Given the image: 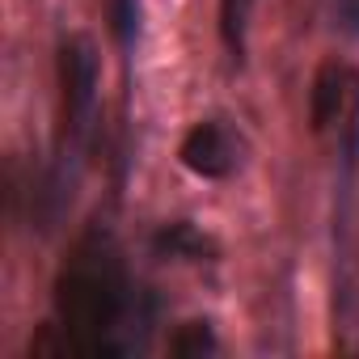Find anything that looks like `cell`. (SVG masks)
Returning a JSON list of instances; mask_svg holds the SVG:
<instances>
[{"mask_svg": "<svg viewBox=\"0 0 359 359\" xmlns=\"http://www.w3.org/2000/svg\"><path fill=\"white\" fill-rule=\"evenodd\" d=\"M212 351H216V334L208 321H187L169 338V355H177V359H203Z\"/></svg>", "mask_w": 359, "mask_h": 359, "instance_id": "52a82bcc", "label": "cell"}, {"mask_svg": "<svg viewBox=\"0 0 359 359\" xmlns=\"http://www.w3.org/2000/svg\"><path fill=\"white\" fill-rule=\"evenodd\" d=\"M355 85H359V81H355L346 68H338V64H325V68L317 72V85H313V127H317V131H325L330 123L342 118L346 93H351Z\"/></svg>", "mask_w": 359, "mask_h": 359, "instance_id": "277c9868", "label": "cell"}, {"mask_svg": "<svg viewBox=\"0 0 359 359\" xmlns=\"http://www.w3.org/2000/svg\"><path fill=\"white\" fill-rule=\"evenodd\" d=\"M258 0H220V39L229 47V55L241 64L245 55V30H250V13Z\"/></svg>", "mask_w": 359, "mask_h": 359, "instance_id": "8992f818", "label": "cell"}, {"mask_svg": "<svg viewBox=\"0 0 359 359\" xmlns=\"http://www.w3.org/2000/svg\"><path fill=\"white\" fill-rule=\"evenodd\" d=\"M177 156L195 177H229L237 165V144L220 123H195L182 148H177Z\"/></svg>", "mask_w": 359, "mask_h": 359, "instance_id": "3957f363", "label": "cell"}, {"mask_svg": "<svg viewBox=\"0 0 359 359\" xmlns=\"http://www.w3.org/2000/svg\"><path fill=\"white\" fill-rule=\"evenodd\" d=\"M152 250H156L161 258H191V262L212 258V241H208L195 224H187V220L161 224V229L152 233Z\"/></svg>", "mask_w": 359, "mask_h": 359, "instance_id": "5b68a950", "label": "cell"}, {"mask_svg": "<svg viewBox=\"0 0 359 359\" xmlns=\"http://www.w3.org/2000/svg\"><path fill=\"white\" fill-rule=\"evenodd\" d=\"M334 18H338V26L346 34L359 39V0H334Z\"/></svg>", "mask_w": 359, "mask_h": 359, "instance_id": "9c48e42d", "label": "cell"}, {"mask_svg": "<svg viewBox=\"0 0 359 359\" xmlns=\"http://www.w3.org/2000/svg\"><path fill=\"white\" fill-rule=\"evenodd\" d=\"M135 325H144L140 292L123 266L114 237L93 229L76 241L55 279V330L64 334V351L127 355L140 346Z\"/></svg>", "mask_w": 359, "mask_h": 359, "instance_id": "6da1fadb", "label": "cell"}, {"mask_svg": "<svg viewBox=\"0 0 359 359\" xmlns=\"http://www.w3.org/2000/svg\"><path fill=\"white\" fill-rule=\"evenodd\" d=\"M110 30L123 51H135L140 39V0H110Z\"/></svg>", "mask_w": 359, "mask_h": 359, "instance_id": "ba28073f", "label": "cell"}, {"mask_svg": "<svg viewBox=\"0 0 359 359\" xmlns=\"http://www.w3.org/2000/svg\"><path fill=\"white\" fill-rule=\"evenodd\" d=\"M60 93H64V161L81 156L97 118V55L89 39L60 47Z\"/></svg>", "mask_w": 359, "mask_h": 359, "instance_id": "7a4b0ae2", "label": "cell"}]
</instances>
